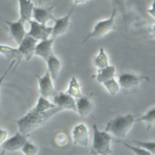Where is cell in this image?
<instances>
[{
    "instance_id": "6da1fadb",
    "label": "cell",
    "mask_w": 155,
    "mask_h": 155,
    "mask_svg": "<svg viewBox=\"0 0 155 155\" xmlns=\"http://www.w3.org/2000/svg\"><path fill=\"white\" fill-rule=\"evenodd\" d=\"M63 111L59 107H55L48 111L40 112L31 108L28 112L15 122L18 127V131L28 136L33 131L45 124L49 119L57 113Z\"/></svg>"
},
{
    "instance_id": "7a4b0ae2",
    "label": "cell",
    "mask_w": 155,
    "mask_h": 155,
    "mask_svg": "<svg viewBox=\"0 0 155 155\" xmlns=\"http://www.w3.org/2000/svg\"><path fill=\"white\" fill-rule=\"evenodd\" d=\"M135 119L131 114L117 115L107 123L105 131L119 139H124L135 123Z\"/></svg>"
},
{
    "instance_id": "3957f363",
    "label": "cell",
    "mask_w": 155,
    "mask_h": 155,
    "mask_svg": "<svg viewBox=\"0 0 155 155\" xmlns=\"http://www.w3.org/2000/svg\"><path fill=\"white\" fill-rule=\"evenodd\" d=\"M93 137L90 152L91 154L107 155L112 153L111 135L108 132L101 131L96 124L93 125Z\"/></svg>"
},
{
    "instance_id": "277c9868",
    "label": "cell",
    "mask_w": 155,
    "mask_h": 155,
    "mask_svg": "<svg viewBox=\"0 0 155 155\" xmlns=\"http://www.w3.org/2000/svg\"><path fill=\"white\" fill-rule=\"evenodd\" d=\"M117 13V11L115 9L112 8L110 16L107 19L97 22L94 26L93 30L84 38L82 43H84L92 38H99L103 37L114 30L116 28L114 19Z\"/></svg>"
},
{
    "instance_id": "5b68a950",
    "label": "cell",
    "mask_w": 155,
    "mask_h": 155,
    "mask_svg": "<svg viewBox=\"0 0 155 155\" xmlns=\"http://www.w3.org/2000/svg\"><path fill=\"white\" fill-rule=\"evenodd\" d=\"M143 80H147L149 82L150 78L145 75L125 72L119 75L117 81L120 89L124 92L131 93L136 91Z\"/></svg>"
},
{
    "instance_id": "8992f818",
    "label": "cell",
    "mask_w": 155,
    "mask_h": 155,
    "mask_svg": "<svg viewBox=\"0 0 155 155\" xmlns=\"http://www.w3.org/2000/svg\"><path fill=\"white\" fill-rule=\"evenodd\" d=\"M35 76L38 80L40 95L48 98L53 97L57 93L54 88L53 80L47 70L43 76L41 77L37 74Z\"/></svg>"
},
{
    "instance_id": "52a82bcc",
    "label": "cell",
    "mask_w": 155,
    "mask_h": 155,
    "mask_svg": "<svg viewBox=\"0 0 155 155\" xmlns=\"http://www.w3.org/2000/svg\"><path fill=\"white\" fill-rule=\"evenodd\" d=\"M30 30L27 35H30L36 40H43L49 38L52 31V27H48L46 24L39 23L33 19L28 21Z\"/></svg>"
},
{
    "instance_id": "ba28073f",
    "label": "cell",
    "mask_w": 155,
    "mask_h": 155,
    "mask_svg": "<svg viewBox=\"0 0 155 155\" xmlns=\"http://www.w3.org/2000/svg\"><path fill=\"white\" fill-rule=\"evenodd\" d=\"M75 8L72 7L70 10L62 17L56 18L54 21V24L52 26L51 37L56 39L66 33L70 24V18Z\"/></svg>"
},
{
    "instance_id": "9c48e42d",
    "label": "cell",
    "mask_w": 155,
    "mask_h": 155,
    "mask_svg": "<svg viewBox=\"0 0 155 155\" xmlns=\"http://www.w3.org/2000/svg\"><path fill=\"white\" fill-rule=\"evenodd\" d=\"M71 137L76 145L87 146L89 143V133L87 126L83 123L76 124L71 131Z\"/></svg>"
},
{
    "instance_id": "30bf717a",
    "label": "cell",
    "mask_w": 155,
    "mask_h": 155,
    "mask_svg": "<svg viewBox=\"0 0 155 155\" xmlns=\"http://www.w3.org/2000/svg\"><path fill=\"white\" fill-rule=\"evenodd\" d=\"M27 140V136L18 131L13 136L7 139L2 143L1 147L6 151H17L18 150H21V148Z\"/></svg>"
},
{
    "instance_id": "8fae6325",
    "label": "cell",
    "mask_w": 155,
    "mask_h": 155,
    "mask_svg": "<svg viewBox=\"0 0 155 155\" xmlns=\"http://www.w3.org/2000/svg\"><path fill=\"white\" fill-rule=\"evenodd\" d=\"M5 22L8 26L12 38L18 45L27 34L24 27L25 22L19 18L15 21L5 20Z\"/></svg>"
},
{
    "instance_id": "7c38bea8",
    "label": "cell",
    "mask_w": 155,
    "mask_h": 155,
    "mask_svg": "<svg viewBox=\"0 0 155 155\" xmlns=\"http://www.w3.org/2000/svg\"><path fill=\"white\" fill-rule=\"evenodd\" d=\"M53 103L62 110H70L76 112V99L65 92H57L53 97Z\"/></svg>"
},
{
    "instance_id": "4fadbf2b",
    "label": "cell",
    "mask_w": 155,
    "mask_h": 155,
    "mask_svg": "<svg viewBox=\"0 0 155 155\" xmlns=\"http://www.w3.org/2000/svg\"><path fill=\"white\" fill-rule=\"evenodd\" d=\"M37 43L38 40L26 34L17 47L22 56V58H24L27 61H29L35 55V47Z\"/></svg>"
},
{
    "instance_id": "5bb4252c",
    "label": "cell",
    "mask_w": 155,
    "mask_h": 155,
    "mask_svg": "<svg viewBox=\"0 0 155 155\" xmlns=\"http://www.w3.org/2000/svg\"><path fill=\"white\" fill-rule=\"evenodd\" d=\"M93 92H91L88 95H82L76 99V112L81 117H86L91 113L93 109Z\"/></svg>"
},
{
    "instance_id": "9a60e30c",
    "label": "cell",
    "mask_w": 155,
    "mask_h": 155,
    "mask_svg": "<svg viewBox=\"0 0 155 155\" xmlns=\"http://www.w3.org/2000/svg\"><path fill=\"white\" fill-rule=\"evenodd\" d=\"M53 7H42L34 6L32 13V18L33 20L44 24L50 20L54 21L55 18L53 14Z\"/></svg>"
},
{
    "instance_id": "2e32d148",
    "label": "cell",
    "mask_w": 155,
    "mask_h": 155,
    "mask_svg": "<svg viewBox=\"0 0 155 155\" xmlns=\"http://www.w3.org/2000/svg\"><path fill=\"white\" fill-rule=\"evenodd\" d=\"M54 40V38L51 37L45 40H41L39 42L37 43L35 47V55L46 61L50 55L53 52V45Z\"/></svg>"
},
{
    "instance_id": "e0dca14e",
    "label": "cell",
    "mask_w": 155,
    "mask_h": 155,
    "mask_svg": "<svg viewBox=\"0 0 155 155\" xmlns=\"http://www.w3.org/2000/svg\"><path fill=\"white\" fill-rule=\"evenodd\" d=\"M19 4V19L25 22L32 19L34 4L31 0H18Z\"/></svg>"
},
{
    "instance_id": "ac0fdd59",
    "label": "cell",
    "mask_w": 155,
    "mask_h": 155,
    "mask_svg": "<svg viewBox=\"0 0 155 155\" xmlns=\"http://www.w3.org/2000/svg\"><path fill=\"white\" fill-rule=\"evenodd\" d=\"M45 62L47 65V71L50 73L52 80H56L61 67V63L59 59L53 52L48 57Z\"/></svg>"
},
{
    "instance_id": "d6986e66",
    "label": "cell",
    "mask_w": 155,
    "mask_h": 155,
    "mask_svg": "<svg viewBox=\"0 0 155 155\" xmlns=\"http://www.w3.org/2000/svg\"><path fill=\"white\" fill-rule=\"evenodd\" d=\"M0 54H2L8 60L16 61L15 69L23 58L18 48L12 47L4 44H0Z\"/></svg>"
},
{
    "instance_id": "ffe728a7",
    "label": "cell",
    "mask_w": 155,
    "mask_h": 155,
    "mask_svg": "<svg viewBox=\"0 0 155 155\" xmlns=\"http://www.w3.org/2000/svg\"><path fill=\"white\" fill-rule=\"evenodd\" d=\"M115 73L116 68L114 66L108 64L104 68L97 69L95 78L98 83L102 84L103 82L115 77Z\"/></svg>"
},
{
    "instance_id": "44dd1931",
    "label": "cell",
    "mask_w": 155,
    "mask_h": 155,
    "mask_svg": "<svg viewBox=\"0 0 155 155\" xmlns=\"http://www.w3.org/2000/svg\"><path fill=\"white\" fill-rule=\"evenodd\" d=\"M135 122H143L148 129L153 127L155 123V107L150 108L141 117L135 119Z\"/></svg>"
},
{
    "instance_id": "7402d4cb",
    "label": "cell",
    "mask_w": 155,
    "mask_h": 155,
    "mask_svg": "<svg viewBox=\"0 0 155 155\" xmlns=\"http://www.w3.org/2000/svg\"><path fill=\"white\" fill-rule=\"evenodd\" d=\"M65 92L70 95L71 97H73L75 99L82 95L80 84L78 81L77 78L74 76L71 77V78H70L69 81L68 88L65 91Z\"/></svg>"
},
{
    "instance_id": "603a6c76",
    "label": "cell",
    "mask_w": 155,
    "mask_h": 155,
    "mask_svg": "<svg viewBox=\"0 0 155 155\" xmlns=\"http://www.w3.org/2000/svg\"><path fill=\"white\" fill-rule=\"evenodd\" d=\"M93 64L97 69L104 68L109 64L108 56L103 47H100L97 55L93 60Z\"/></svg>"
},
{
    "instance_id": "cb8c5ba5",
    "label": "cell",
    "mask_w": 155,
    "mask_h": 155,
    "mask_svg": "<svg viewBox=\"0 0 155 155\" xmlns=\"http://www.w3.org/2000/svg\"><path fill=\"white\" fill-rule=\"evenodd\" d=\"M55 107H56V106L53 103L50 102L48 98L40 95L36 105L33 108L38 111L44 112Z\"/></svg>"
},
{
    "instance_id": "d4e9b609",
    "label": "cell",
    "mask_w": 155,
    "mask_h": 155,
    "mask_svg": "<svg viewBox=\"0 0 155 155\" xmlns=\"http://www.w3.org/2000/svg\"><path fill=\"white\" fill-rule=\"evenodd\" d=\"M108 92L112 96L116 95L120 91V88L118 81L115 79V77L109 79L102 83Z\"/></svg>"
},
{
    "instance_id": "484cf974",
    "label": "cell",
    "mask_w": 155,
    "mask_h": 155,
    "mask_svg": "<svg viewBox=\"0 0 155 155\" xmlns=\"http://www.w3.org/2000/svg\"><path fill=\"white\" fill-rule=\"evenodd\" d=\"M112 8L115 9L117 12L122 15L125 26H126V0H110Z\"/></svg>"
},
{
    "instance_id": "4316f807",
    "label": "cell",
    "mask_w": 155,
    "mask_h": 155,
    "mask_svg": "<svg viewBox=\"0 0 155 155\" xmlns=\"http://www.w3.org/2000/svg\"><path fill=\"white\" fill-rule=\"evenodd\" d=\"M133 143L151 153V155L155 154V142L154 141H141L133 140Z\"/></svg>"
},
{
    "instance_id": "83f0119b",
    "label": "cell",
    "mask_w": 155,
    "mask_h": 155,
    "mask_svg": "<svg viewBox=\"0 0 155 155\" xmlns=\"http://www.w3.org/2000/svg\"><path fill=\"white\" fill-rule=\"evenodd\" d=\"M21 151L25 155H35L39 152V147L35 143L27 140L21 148Z\"/></svg>"
},
{
    "instance_id": "f1b7e54d",
    "label": "cell",
    "mask_w": 155,
    "mask_h": 155,
    "mask_svg": "<svg viewBox=\"0 0 155 155\" xmlns=\"http://www.w3.org/2000/svg\"><path fill=\"white\" fill-rule=\"evenodd\" d=\"M119 142H120V143H122L125 147H127L128 149H129L130 151H131L134 154L136 155H151L150 153H149L148 151L134 145H131L130 144H128V143H126L124 141L122 140H119Z\"/></svg>"
},
{
    "instance_id": "f546056e",
    "label": "cell",
    "mask_w": 155,
    "mask_h": 155,
    "mask_svg": "<svg viewBox=\"0 0 155 155\" xmlns=\"http://www.w3.org/2000/svg\"><path fill=\"white\" fill-rule=\"evenodd\" d=\"M55 143L58 146H65L68 142V138L67 134L64 132L57 133L54 139Z\"/></svg>"
},
{
    "instance_id": "4dcf8cb0",
    "label": "cell",
    "mask_w": 155,
    "mask_h": 155,
    "mask_svg": "<svg viewBox=\"0 0 155 155\" xmlns=\"http://www.w3.org/2000/svg\"><path fill=\"white\" fill-rule=\"evenodd\" d=\"M16 63V60H12V62L10 63V64H9V66L7 67V68L6 70L5 71V72H4L2 74V75L0 77V88H1V85H2V83H3V81L4 80L5 78L6 77L7 75L9 73L10 71L12 69L13 66Z\"/></svg>"
},
{
    "instance_id": "1f68e13d",
    "label": "cell",
    "mask_w": 155,
    "mask_h": 155,
    "mask_svg": "<svg viewBox=\"0 0 155 155\" xmlns=\"http://www.w3.org/2000/svg\"><path fill=\"white\" fill-rule=\"evenodd\" d=\"M7 131L0 128V146L7 139Z\"/></svg>"
},
{
    "instance_id": "d6a6232c",
    "label": "cell",
    "mask_w": 155,
    "mask_h": 155,
    "mask_svg": "<svg viewBox=\"0 0 155 155\" xmlns=\"http://www.w3.org/2000/svg\"><path fill=\"white\" fill-rule=\"evenodd\" d=\"M88 1L89 0H73V4L72 7L75 8L77 5L85 4L87 2H88Z\"/></svg>"
},
{
    "instance_id": "836d02e7",
    "label": "cell",
    "mask_w": 155,
    "mask_h": 155,
    "mask_svg": "<svg viewBox=\"0 0 155 155\" xmlns=\"http://www.w3.org/2000/svg\"><path fill=\"white\" fill-rule=\"evenodd\" d=\"M148 12L149 13V14L150 15H151L153 16V18H154V2H153L151 6L148 9Z\"/></svg>"
},
{
    "instance_id": "e575fe53",
    "label": "cell",
    "mask_w": 155,
    "mask_h": 155,
    "mask_svg": "<svg viewBox=\"0 0 155 155\" xmlns=\"http://www.w3.org/2000/svg\"><path fill=\"white\" fill-rule=\"evenodd\" d=\"M0 148H1V146H0Z\"/></svg>"
},
{
    "instance_id": "d590c367",
    "label": "cell",
    "mask_w": 155,
    "mask_h": 155,
    "mask_svg": "<svg viewBox=\"0 0 155 155\" xmlns=\"http://www.w3.org/2000/svg\"><path fill=\"white\" fill-rule=\"evenodd\" d=\"M0 13H1V12H0Z\"/></svg>"
}]
</instances>
